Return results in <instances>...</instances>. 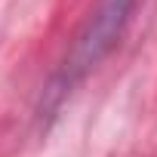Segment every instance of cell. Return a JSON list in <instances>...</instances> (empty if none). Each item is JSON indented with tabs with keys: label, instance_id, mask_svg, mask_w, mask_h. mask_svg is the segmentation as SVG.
Here are the masks:
<instances>
[{
	"label": "cell",
	"instance_id": "6da1fadb",
	"mask_svg": "<svg viewBox=\"0 0 157 157\" xmlns=\"http://www.w3.org/2000/svg\"><path fill=\"white\" fill-rule=\"evenodd\" d=\"M132 3L136 0H102L96 16L90 19L86 31L80 34V40H77L74 46V59H71V71L80 74L86 68H93L111 46L114 40L120 37L129 13H132Z\"/></svg>",
	"mask_w": 157,
	"mask_h": 157
}]
</instances>
